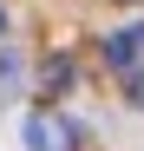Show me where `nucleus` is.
Segmentation results:
<instances>
[{
  "label": "nucleus",
  "instance_id": "f257e3e1",
  "mask_svg": "<svg viewBox=\"0 0 144 151\" xmlns=\"http://www.w3.org/2000/svg\"><path fill=\"white\" fill-rule=\"evenodd\" d=\"M26 151H79V125L53 105H39L26 112Z\"/></svg>",
  "mask_w": 144,
  "mask_h": 151
},
{
  "label": "nucleus",
  "instance_id": "f03ea898",
  "mask_svg": "<svg viewBox=\"0 0 144 151\" xmlns=\"http://www.w3.org/2000/svg\"><path fill=\"white\" fill-rule=\"evenodd\" d=\"M138 59H144V27H125V33H111V40H105V66L131 72Z\"/></svg>",
  "mask_w": 144,
  "mask_h": 151
},
{
  "label": "nucleus",
  "instance_id": "7ed1b4c3",
  "mask_svg": "<svg viewBox=\"0 0 144 151\" xmlns=\"http://www.w3.org/2000/svg\"><path fill=\"white\" fill-rule=\"evenodd\" d=\"M66 86H72V59H66V53H53V59L39 66V92L53 99V92H66Z\"/></svg>",
  "mask_w": 144,
  "mask_h": 151
},
{
  "label": "nucleus",
  "instance_id": "20e7f679",
  "mask_svg": "<svg viewBox=\"0 0 144 151\" xmlns=\"http://www.w3.org/2000/svg\"><path fill=\"white\" fill-rule=\"evenodd\" d=\"M125 99L144 112V66H131V72H125Z\"/></svg>",
  "mask_w": 144,
  "mask_h": 151
},
{
  "label": "nucleus",
  "instance_id": "39448f33",
  "mask_svg": "<svg viewBox=\"0 0 144 151\" xmlns=\"http://www.w3.org/2000/svg\"><path fill=\"white\" fill-rule=\"evenodd\" d=\"M118 7H138V0H118Z\"/></svg>",
  "mask_w": 144,
  "mask_h": 151
},
{
  "label": "nucleus",
  "instance_id": "423d86ee",
  "mask_svg": "<svg viewBox=\"0 0 144 151\" xmlns=\"http://www.w3.org/2000/svg\"><path fill=\"white\" fill-rule=\"evenodd\" d=\"M0 27H7V13H0Z\"/></svg>",
  "mask_w": 144,
  "mask_h": 151
}]
</instances>
